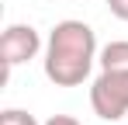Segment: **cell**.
I'll list each match as a JSON object with an SVG mask.
<instances>
[{
    "instance_id": "4",
    "label": "cell",
    "mask_w": 128,
    "mask_h": 125,
    "mask_svg": "<svg viewBox=\"0 0 128 125\" xmlns=\"http://www.w3.org/2000/svg\"><path fill=\"white\" fill-rule=\"evenodd\" d=\"M97 62H100V70H128V42H107Z\"/></svg>"
},
{
    "instance_id": "3",
    "label": "cell",
    "mask_w": 128,
    "mask_h": 125,
    "mask_svg": "<svg viewBox=\"0 0 128 125\" xmlns=\"http://www.w3.org/2000/svg\"><path fill=\"white\" fill-rule=\"evenodd\" d=\"M42 52V35L31 28V24H7L4 35H0V56H4V80L10 77L14 66L31 62Z\"/></svg>"
},
{
    "instance_id": "1",
    "label": "cell",
    "mask_w": 128,
    "mask_h": 125,
    "mask_svg": "<svg viewBox=\"0 0 128 125\" xmlns=\"http://www.w3.org/2000/svg\"><path fill=\"white\" fill-rule=\"evenodd\" d=\"M97 56H100V49H97L94 28L86 21L66 18V21H59L48 31L45 59H42L45 62V77L56 87H80L90 77Z\"/></svg>"
},
{
    "instance_id": "5",
    "label": "cell",
    "mask_w": 128,
    "mask_h": 125,
    "mask_svg": "<svg viewBox=\"0 0 128 125\" xmlns=\"http://www.w3.org/2000/svg\"><path fill=\"white\" fill-rule=\"evenodd\" d=\"M0 125H38V118L24 108H7V111H0Z\"/></svg>"
},
{
    "instance_id": "2",
    "label": "cell",
    "mask_w": 128,
    "mask_h": 125,
    "mask_svg": "<svg viewBox=\"0 0 128 125\" xmlns=\"http://www.w3.org/2000/svg\"><path fill=\"white\" fill-rule=\"evenodd\" d=\"M90 108L104 122L125 118L128 115V70H100L90 83Z\"/></svg>"
},
{
    "instance_id": "6",
    "label": "cell",
    "mask_w": 128,
    "mask_h": 125,
    "mask_svg": "<svg viewBox=\"0 0 128 125\" xmlns=\"http://www.w3.org/2000/svg\"><path fill=\"white\" fill-rule=\"evenodd\" d=\"M107 11L118 21H128V0H107Z\"/></svg>"
},
{
    "instance_id": "7",
    "label": "cell",
    "mask_w": 128,
    "mask_h": 125,
    "mask_svg": "<svg viewBox=\"0 0 128 125\" xmlns=\"http://www.w3.org/2000/svg\"><path fill=\"white\" fill-rule=\"evenodd\" d=\"M42 125H80V122H76L73 115H52V118H48V122H42Z\"/></svg>"
}]
</instances>
